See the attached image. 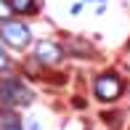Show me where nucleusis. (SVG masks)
<instances>
[{"mask_svg": "<svg viewBox=\"0 0 130 130\" xmlns=\"http://www.w3.org/2000/svg\"><path fill=\"white\" fill-rule=\"evenodd\" d=\"M35 101V93L16 77L13 72L0 74V106H8V109H19Z\"/></svg>", "mask_w": 130, "mask_h": 130, "instance_id": "1", "label": "nucleus"}, {"mask_svg": "<svg viewBox=\"0 0 130 130\" xmlns=\"http://www.w3.org/2000/svg\"><path fill=\"white\" fill-rule=\"evenodd\" d=\"M122 88H125L122 77L114 69H106V72L96 74V80H93V96L101 104H111V101H117L122 96Z\"/></svg>", "mask_w": 130, "mask_h": 130, "instance_id": "2", "label": "nucleus"}, {"mask_svg": "<svg viewBox=\"0 0 130 130\" xmlns=\"http://www.w3.org/2000/svg\"><path fill=\"white\" fill-rule=\"evenodd\" d=\"M0 40L13 51H24L29 45V40H32V32H29V27L21 19L13 16L8 21H0Z\"/></svg>", "mask_w": 130, "mask_h": 130, "instance_id": "3", "label": "nucleus"}, {"mask_svg": "<svg viewBox=\"0 0 130 130\" xmlns=\"http://www.w3.org/2000/svg\"><path fill=\"white\" fill-rule=\"evenodd\" d=\"M64 53H67V48L58 45L56 40H40V43L35 45L32 61L40 64V67H56V64L64 61Z\"/></svg>", "mask_w": 130, "mask_h": 130, "instance_id": "4", "label": "nucleus"}, {"mask_svg": "<svg viewBox=\"0 0 130 130\" xmlns=\"http://www.w3.org/2000/svg\"><path fill=\"white\" fill-rule=\"evenodd\" d=\"M13 16H35L37 13V0H8Z\"/></svg>", "mask_w": 130, "mask_h": 130, "instance_id": "5", "label": "nucleus"}, {"mask_svg": "<svg viewBox=\"0 0 130 130\" xmlns=\"http://www.w3.org/2000/svg\"><path fill=\"white\" fill-rule=\"evenodd\" d=\"M0 127H21V120L16 111H5L3 117H0Z\"/></svg>", "mask_w": 130, "mask_h": 130, "instance_id": "6", "label": "nucleus"}, {"mask_svg": "<svg viewBox=\"0 0 130 130\" xmlns=\"http://www.w3.org/2000/svg\"><path fill=\"white\" fill-rule=\"evenodd\" d=\"M69 43H72V48L77 51L74 56H90V53H93V48H90V45L85 43V40H80V37H72Z\"/></svg>", "mask_w": 130, "mask_h": 130, "instance_id": "7", "label": "nucleus"}, {"mask_svg": "<svg viewBox=\"0 0 130 130\" xmlns=\"http://www.w3.org/2000/svg\"><path fill=\"white\" fill-rule=\"evenodd\" d=\"M13 69V61H11V56L5 53V48L0 45V74H5V72H11Z\"/></svg>", "mask_w": 130, "mask_h": 130, "instance_id": "8", "label": "nucleus"}, {"mask_svg": "<svg viewBox=\"0 0 130 130\" xmlns=\"http://www.w3.org/2000/svg\"><path fill=\"white\" fill-rule=\"evenodd\" d=\"M8 19H13V11H11L8 0H0V21H8Z\"/></svg>", "mask_w": 130, "mask_h": 130, "instance_id": "9", "label": "nucleus"}, {"mask_svg": "<svg viewBox=\"0 0 130 130\" xmlns=\"http://www.w3.org/2000/svg\"><path fill=\"white\" fill-rule=\"evenodd\" d=\"M21 130H43V125L37 120H27V127H21Z\"/></svg>", "mask_w": 130, "mask_h": 130, "instance_id": "10", "label": "nucleus"}, {"mask_svg": "<svg viewBox=\"0 0 130 130\" xmlns=\"http://www.w3.org/2000/svg\"><path fill=\"white\" fill-rule=\"evenodd\" d=\"M88 3H98V5H106V0H88Z\"/></svg>", "mask_w": 130, "mask_h": 130, "instance_id": "11", "label": "nucleus"}, {"mask_svg": "<svg viewBox=\"0 0 130 130\" xmlns=\"http://www.w3.org/2000/svg\"><path fill=\"white\" fill-rule=\"evenodd\" d=\"M0 130H21V127H0Z\"/></svg>", "mask_w": 130, "mask_h": 130, "instance_id": "12", "label": "nucleus"}]
</instances>
